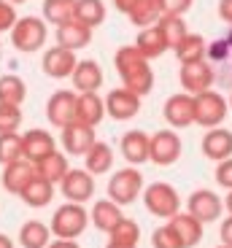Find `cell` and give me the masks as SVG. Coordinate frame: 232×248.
<instances>
[{
  "mask_svg": "<svg viewBox=\"0 0 232 248\" xmlns=\"http://www.w3.org/2000/svg\"><path fill=\"white\" fill-rule=\"evenodd\" d=\"M87 221H89V216L81 205L68 202L57 211L54 221H51V232H54L57 237H62V240H73V237H78L87 230Z\"/></svg>",
  "mask_w": 232,
  "mask_h": 248,
  "instance_id": "cell-4",
  "label": "cell"
},
{
  "mask_svg": "<svg viewBox=\"0 0 232 248\" xmlns=\"http://www.w3.org/2000/svg\"><path fill=\"white\" fill-rule=\"evenodd\" d=\"M14 22H16V11H14V3H8V0H0V32L11 30Z\"/></svg>",
  "mask_w": 232,
  "mask_h": 248,
  "instance_id": "cell-40",
  "label": "cell"
},
{
  "mask_svg": "<svg viewBox=\"0 0 232 248\" xmlns=\"http://www.w3.org/2000/svg\"><path fill=\"white\" fill-rule=\"evenodd\" d=\"M46 116H49L51 124H57V127L70 124L76 119V94L65 92V89L54 92L49 97V103H46Z\"/></svg>",
  "mask_w": 232,
  "mask_h": 248,
  "instance_id": "cell-14",
  "label": "cell"
},
{
  "mask_svg": "<svg viewBox=\"0 0 232 248\" xmlns=\"http://www.w3.org/2000/svg\"><path fill=\"white\" fill-rule=\"evenodd\" d=\"M219 16L232 25V0H221L219 3Z\"/></svg>",
  "mask_w": 232,
  "mask_h": 248,
  "instance_id": "cell-43",
  "label": "cell"
},
{
  "mask_svg": "<svg viewBox=\"0 0 232 248\" xmlns=\"http://www.w3.org/2000/svg\"><path fill=\"white\" fill-rule=\"evenodd\" d=\"M89 41H92V30L81 22H76V19L57 27V46H62V49L78 51L84 46H89Z\"/></svg>",
  "mask_w": 232,
  "mask_h": 248,
  "instance_id": "cell-16",
  "label": "cell"
},
{
  "mask_svg": "<svg viewBox=\"0 0 232 248\" xmlns=\"http://www.w3.org/2000/svg\"><path fill=\"white\" fill-rule=\"evenodd\" d=\"M103 106H106L108 116H113L116 122H127V119H132L140 111V97L124 87H116L108 92V97L103 100Z\"/></svg>",
  "mask_w": 232,
  "mask_h": 248,
  "instance_id": "cell-6",
  "label": "cell"
},
{
  "mask_svg": "<svg viewBox=\"0 0 232 248\" xmlns=\"http://www.w3.org/2000/svg\"><path fill=\"white\" fill-rule=\"evenodd\" d=\"M227 248H230V246H227Z\"/></svg>",
  "mask_w": 232,
  "mask_h": 248,
  "instance_id": "cell-53",
  "label": "cell"
},
{
  "mask_svg": "<svg viewBox=\"0 0 232 248\" xmlns=\"http://www.w3.org/2000/svg\"><path fill=\"white\" fill-rule=\"evenodd\" d=\"M173 221H170V230H173V235H176L178 246L181 248H192L197 240H200V221L192 216H170Z\"/></svg>",
  "mask_w": 232,
  "mask_h": 248,
  "instance_id": "cell-24",
  "label": "cell"
},
{
  "mask_svg": "<svg viewBox=\"0 0 232 248\" xmlns=\"http://www.w3.org/2000/svg\"><path fill=\"white\" fill-rule=\"evenodd\" d=\"M84 156H87V173L100 175V173H106V170H111L113 151H111V146H108V143H97V140H94Z\"/></svg>",
  "mask_w": 232,
  "mask_h": 248,
  "instance_id": "cell-27",
  "label": "cell"
},
{
  "mask_svg": "<svg viewBox=\"0 0 232 248\" xmlns=\"http://www.w3.org/2000/svg\"><path fill=\"white\" fill-rule=\"evenodd\" d=\"M135 49H138L146 60H154V57L165 54L170 46H168V41H165L162 30H159L157 25H151V27H143V30H140L138 41H135Z\"/></svg>",
  "mask_w": 232,
  "mask_h": 248,
  "instance_id": "cell-21",
  "label": "cell"
},
{
  "mask_svg": "<svg viewBox=\"0 0 232 248\" xmlns=\"http://www.w3.org/2000/svg\"><path fill=\"white\" fill-rule=\"evenodd\" d=\"M35 170H38V175L41 178H46L49 184H54V181H60L65 173H68V159H65L62 154H57V151H51L49 156H44V159L35 165Z\"/></svg>",
  "mask_w": 232,
  "mask_h": 248,
  "instance_id": "cell-32",
  "label": "cell"
},
{
  "mask_svg": "<svg viewBox=\"0 0 232 248\" xmlns=\"http://www.w3.org/2000/svg\"><path fill=\"white\" fill-rule=\"evenodd\" d=\"M113 3H116V8H119V11H130V6H132V3H135V0H113Z\"/></svg>",
  "mask_w": 232,
  "mask_h": 248,
  "instance_id": "cell-46",
  "label": "cell"
},
{
  "mask_svg": "<svg viewBox=\"0 0 232 248\" xmlns=\"http://www.w3.org/2000/svg\"><path fill=\"white\" fill-rule=\"evenodd\" d=\"M154 25L162 30V35H165V41H168L170 49L186 35V22H184V16H159Z\"/></svg>",
  "mask_w": 232,
  "mask_h": 248,
  "instance_id": "cell-34",
  "label": "cell"
},
{
  "mask_svg": "<svg viewBox=\"0 0 232 248\" xmlns=\"http://www.w3.org/2000/svg\"><path fill=\"white\" fill-rule=\"evenodd\" d=\"M60 184H62L65 197H68L70 202H78V205L87 202L94 192V178L87 170H68V173L60 178Z\"/></svg>",
  "mask_w": 232,
  "mask_h": 248,
  "instance_id": "cell-10",
  "label": "cell"
},
{
  "mask_svg": "<svg viewBox=\"0 0 232 248\" xmlns=\"http://www.w3.org/2000/svg\"><path fill=\"white\" fill-rule=\"evenodd\" d=\"M0 57H3V44H0Z\"/></svg>",
  "mask_w": 232,
  "mask_h": 248,
  "instance_id": "cell-52",
  "label": "cell"
},
{
  "mask_svg": "<svg viewBox=\"0 0 232 248\" xmlns=\"http://www.w3.org/2000/svg\"><path fill=\"white\" fill-rule=\"evenodd\" d=\"M202 151H205L208 159H227V156H232V132L227 130H208V135L202 138Z\"/></svg>",
  "mask_w": 232,
  "mask_h": 248,
  "instance_id": "cell-20",
  "label": "cell"
},
{
  "mask_svg": "<svg viewBox=\"0 0 232 248\" xmlns=\"http://www.w3.org/2000/svg\"><path fill=\"white\" fill-rule=\"evenodd\" d=\"M51 151H57V149H54V138H51L49 132L30 130L27 135H22V156H27L32 165H38V162L44 159V156H49Z\"/></svg>",
  "mask_w": 232,
  "mask_h": 248,
  "instance_id": "cell-17",
  "label": "cell"
},
{
  "mask_svg": "<svg viewBox=\"0 0 232 248\" xmlns=\"http://www.w3.org/2000/svg\"><path fill=\"white\" fill-rule=\"evenodd\" d=\"M73 87L78 92H97L103 87V70L94 60H81L73 68Z\"/></svg>",
  "mask_w": 232,
  "mask_h": 248,
  "instance_id": "cell-19",
  "label": "cell"
},
{
  "mask_svg": "<svg viewBox=\"0 0 232 248\" xmlns=\"http://www.w3.org/2000/svg\"><path fill=\"white\" fill-rule=\"evenodd\" d=\"M146 208H149L154 216H176L178 213V197L176 189L170 184H151L146 189Z\"/></svg>",
  "mask_w": 232,
  "mask_h": 248,
  "instance_id": "cell-9",
  "label": "cell"
},
{
  "mask_svg": "<svg viewBox=\"0 0 232 248\" xmlns=\"http://www.w3.org/2000/svg\"><path fill=\"white\" fill-rule=\"evenodd\" d=\"M46 248H78V243L76 240H62V237H60V240H54L51 246H46Z\"/></svg>",
  "mask_w": 232,
  "mask_h": 248,
  "instance_id": "cell-45",
  "label": "cell"
},
{
  "mask_svg": "<svg viewBox=\"0 0 232 248\" xmlns=\"http://www.w3.org/2000/svg\"><path fill=\"white\" fill-rule=\"evenodd\" d=\"M178 78H181V87L186 94H200L205 92V89L214 87V68H211V62L208 60H195V62H186V65H181V73H178Z\"/></svg>",
  "mask_w": 232,
  "mask_h": 248,
  "instance_id": "cell-5",
  "label": "cell"
},
{
  "mask_svg": "<svg viewBox=\"0 0 232 248\" xmlns=\"http://www.w3.org/2000/svg\"><path fill=\"white\" fill-rule=\"evenodd\" d=\"M92 143H94V132H92V127H87V124L70 122V124L62 127V146H65L68 154H76V156L87 154Z\"/></svg>",
  "mask_w": 232,
  "mask_h": 248,
  "instance_id": "cell-13",
  "label": "cell"
},
{
  "mask_svg": "<svg viewBox=\"0 0 232 248\" xmlns=\"http://www.w3.org/2000/svg\"><path fill=\"white\" fill-rule=\"evenodd\" d=\"M216 181H219L221 186H227V189H232V156H227V159L219 162V168H216Z\"/></svg>",
  "mask_w": 232,
  "mask_h": 248,
  "instance_id": "cell-42",
  "label": "cell"
},
{
  "mask_svg": "<svg viewBox=\"0 0 232 248\" xmlns=\"http://www.w3.org/2000/svg\"><path fill=\"white\" fill-rule=\"evenodd\" d=\"M92 218H94V227H100L103 232H111L113 227L122 221V213H119V208H116V202H97Z\"/></svg>",
  "mask_w": 232,
  "mask_h": 248,
  "instance_id": "cell-35",
  "label": "cell"
},
{
  "mask_svg": "<svg viewBox=\"0 0 232 248\" xmlns=\"http://www.w3.org/2000/svg\"><path fill=\"white\" fill-rule=\"evenodd\" d=\"M219 213H221V200L216 197L214 192L197 189V192L189 197V216L197 218V221L208 224V221H214Z\"/></svg>",
  "mask_w": 232,
  "mask_h": 248,
  "instance_id": "cell-15",
  "label": "cell"
},
{
  "mask_svg": "<svg viewBox=\"0 0 232 248\" xmlns=\"http://www.w3.org/2000/svg\"><path fill=\"white\" fill-rule=\"evenodd\" d=\"M38 170L32 168L30 162H11V165H6V173H3V184L11 189V192H22L27 184H30V178H35Z\"/></svg>",
  "mask_w": 232,
  "mask_h": 248,
  "instance_id": "cell-25",
  "label": "cell"
},
{
  "mask_svg": "<svg viewBox=\"0 0 232 248\" xmlns=\"http://www.w3.org/2000/svg\"><path fill=\"white\" fill-rule=\"evenodd\" d=\"M22 124V111L19 106H3L0 103V135L3 132H16Z\"/></svg>",
  "mask_w": 232,
  "mask_h": 248,
  "instance_id": "cell-37",
  "label": "cell"
},
{
  "mask_svg": "<svg viewBox=\"0 0 232 248\" xmlns=\"http://www.w3.org/2000/svg\"><path fill=\"white\" fill-rule=\"evenodd\" d=\"M103 116H106V106H103V100L97 97V92H81L76 97V119L73 122L94 127V124H100Z\"/></svg>",
  "mask_w": 232,
  "mask_h": 248,
  "instance_id": "cell-18",
  "label": "cell"
},
{
  "mask_svg": "<svg viewBox=\"0 0 232 248\" xmlns=\"http://www.w3.org/2000/svg\"><path fill=\"white\" fill-rule=\"evenodd\" d=\"M25 97H27V87L19 76L14 73L0 76V103L3 106H22Z\"/></svg>",
  "mask_w": 232,
  "mask_h": 248,
  "instance_id": "cell-26",
  "label": "cell"
},
{
  "mask_svg": "<svg viewBox=\"0 0 232 248\" xmlns=\"http://www.w3.org/2000/svg\"><path fill=\"white\" fill-rule=\"evenodd\" d=\"M108 248H135L132 243H119V240H111V246Z\"/></svg>",
  "mask_w": 232,
  "mask_h": 248,
  "instance_id": "cell-47",
  "label": "cell"
},
{
  "mask_svg": "<svg viewBox=\"0 0 232 248\" xmlns=\"http://www.w3.org/2000/svg\"><path fill=\"white\" fill-rule=\"evenodd\" d=\"M106 3L103 0H76V8H73V19L87 25L89 30L92 27H100L106 22Z\"/></svg>",
  "mask_w": 232,
  "mask_h": 248,
  "instance_id": "cell-22",
  "label": "cell"
},
{
  "mask_svg": "<svg viewBox=\"0 0 232 248\" xmlns=\"http://www.w3.org/2000/svg\"><path fill=\"white\" fill-rule=\"evenodd\" d=\"M173 51L178 54L181 65L195 62V60H205V41H202L200 35H195V32H186V35L173 46Z\"/></svg>",
  "mask_w": 232,
  "mask_h": 248,
  "instance_id": "cell-28",
  "label": "cell"
},
{
  "mask_svg": "<svg viewBox=\"0 0 232 248\" xmlns=\"http://www.w3.org/2000/svg\"><path fill=\"white\" fill-rule=\"evenodd\" d=\"M16 159H22V135L3 132L0 135V165H11Z\"/></svg>",
  "mask_w": 232,
  "mask_h": 248,
  "instance_id": "cell-36",
  "label": "cell"
},
{
  "mask_svg": "<svg viewBox=\"0 0 232 248\" xmlns=\"http://www.w3.org/2000/svg\"><path fill=\"white\" fill-rule=\"evenodd\" d=\"M46 22L38 16H16L11 27V44L16 51H25V54H32V51L44 49L46 44Z\"/></svg>",
  "mask_w": 232,
  "mask_h": 248,
  "instance_id": "cell-2",
  "label": "cell"
},
{
  "mask_svg": "<svg viewBox=\"0 0 232 248\" xmlns=\"http://www.w3.org/2000/svg\"><path fill=\"white\" fill-rule=\"evenodd\" d=\"M227 54H230V44H227L224 38H219V41H211V44L205 46L208 62H221V60H227Z\"/></svg>",
  "mask_w": 232,
  "mask_h": 248,
  "instance_id": "cell-39",
  "label": "cell"
},
{
  "mask_svg": "<svg viewBox=\"0 0 232 248\" xmlns=\"http://www.w3.org/2000/svg\"><path fill=\"white\" fill-rule=\"evenodd\" d=\"M227 106H230V108H232V94H230V103H227Z\"/></svg>",
  "mask_w": 232,
  "mask_h": 248,
  "instance_id": "cell-51",
  "label": "cell"
},
{
  "mask_svg": "<svg viewBox=\"0 0 232 248\" xmlns=\"http://www.w3.org/2000/svg\"><path fill=\"white\" fill-rule=\"evenodd\" d=\"M76 51L62 49V46H51L44 54V73L51 78H68L76 68Z\"/></svg>",
  "mask_w": 232,
  "mask_h": 248,
  "instance_id": "cell-12",
  "label": "cell"
},
{
  "mask_svg": "<svg viewBox=\"0 0 232 248\" xmlns=\"http://www.w3.org/2000/svg\"><path fill=\"white\" fill-rule=\"evenodd\" d=\"M51 240V232L46 224L41 221H27L25 227H22V232H19V243L25 248H46Z\"/></svg>",
  "mask_w": 232,
  "mask_h": 248,
  "instance_id": "cell-31",
  "label": "cell"
},
{
  "mask_svg": "<svg viewBox=\"0 0 232 248\" xmlns=\"http://www.w3.org/2000/svg\"><path fill=\"white\" fill-rule=\"evenodd\" d=\"M154 248H181V246H178L173 230H170V227H165V230L154 232Z\"/></svg>",
  "mask_w": 232,
  "mask_h": 248,
  "instance_id": "cell-41",
  "label": "cell"
},
{
  "mask_svg": "<svg viewBox=\"0 0 232 248\" xmlns=\"http://www.w3.org/2000/svg\"><path fill=\"white\" fill-rule=\"evenodd\" d=\"M221 237H224V243L232 248V216L227 218V221H224V227H221Z\"/></svg>",
  "mask_w": 232,
  "mask_h": 248,
  "instance_id": "cell-44",
  "label": "cell"
},
{
  "mask_svg": "<svg viewBox=\"0 0 232 248\" xmlns=\"http://www.w3.org/2000/svg\"><path fill=\"white\" fill-rule=\"evenodd\" d=\"M73 8L76 0H44V19L60 27L73 19Z\"/></svg>",
  "mask_w": 232,
  "mask_h": 248,
  "instance_id": "cell-33",
  "label": "cell"
},
{
  "mask_svg": "<svg viewBox=\"0 0 232 248\" xmlns=\"http://www.w3.org/2000/svg\"><path fill=\"white\" fill-rule=\"evenodd\" d=\"M181 156V140L173 130H159L149 138V159L157 165H173Z\"/></svg>",
  "mask_w": 232,
  "mask_h": 248,
  "instance_id": "cell-8",
  "label": "cell"
},
{
  "mask_svg": "<svg viewBox=\"0 0 232 248\" xmlns=\"http://www.w3.org/2000/svg\"><path fill=\"white\" fill-rule=\"evenodd\" d=\"M227 111H230L227 100L214 89L195 94V124H200V127H219L224 122Z\"/></svg>",
  "mask_w": 232,
  "mask_h": 248,
  "instance_id": "cell-3",
  "label": "cell"
},
{
  "mask_svg": "<svg viewBox=\"0 0 232 248\" xmlns=\"http://www.w3.org/2000/svg\"><path fill=\"white\" fill-rule=\"evenodd\" d=\"M227 208H230V213H232V194L227 197Z\"/></svg>",
  "mask_w": 232,
  "mask_h": 248,
  "instance_id": "cell-49",
  "label": "cell"
},
{
  "mask_svg": "<svg viewBox=\"0 0 232 248\" xmlns=\"http://www.w3.org/2000/svg\"><path fill=\"white\" fill-rule=\"evenodd\" d=\"M127 16H130V22L135 27H151L162 14H159L157 0H135L130 6V11H127Z\"/></svg>",
  "mask_w": 232,
  "mask_h": 248,
  "instance_id": "cell-29",
  "label": "cell"
},
{
  "mask_svg": "<svg viewBox=\"0 0 232 248\" xmlns=\"http://www.w3.org/2000/svg\"><path fill=\"white\" fill-rule=\"evenodd\" d=\"M0 248H14V243H11V240H8V237H6V235H0Z\"/></svg>",
  "mask_w": 232,
  "mask_h": 248,
  "instance_id": "cell-48",
  "label": "cell"
},
{
  "mask_svg": "<svg viewBox=\"0 0 232 248\" xmlns=\"http://www.w3.org/2000/svg\"><path fill=\"white\" fill-rule=\"evenodd\" d=\"M116 62V70H119V78H122V87L135 92L138 97L151 92L154 87V73H151V65L143 54H140L135 46H122L113 57Z\"/></svg>",
  "mask_w": 232,
  "mask_h": 248,
  "instance_id": "cell-1",
  "label": "cell"
},
{
  "mask_svg": "<svg viewBox=\"0 0 232 248\" xmlns=\"http://www.w3.org/2000/svg\"><path fill=\"white\" fill-rule=\"evenodd\" d=\"M8 3H25V0H8Z\"/></svg>",
  "mask_w": 232,
  "mask_h": 248,
  "instance_id": "cell-50",
  "label": "cell"
},
{
  "mask_svg": "<svg viewBox=\"0 0 232 248\" xmlns=\"http://www.w3.org/2000/svg\"><path fill=\"white\" fill-rule=\"evenodd\" d=\"M122 154L127 162L132 165H140V162L149 159V135L140 130H132L122 138Z\"/></svg>",
  "mask_w": 232,
  "mask_h": 248,
  "instance_id": "cell-23",
  "label": "cell"
},
{
  "mask_svg": "<svg viewBox=\"0 0 232 248\" xmlns=\"http://www.w3.org/2000/svg\"><path fill=\"white\" fill-rule=\"evenodd\" d=\"M140 186H143V178H140L138 170H119V173L111 178V184H108V194H111V202L116 205H127L132 202V200L138 197Z\"/></svg>",
  "mask_w": 232,
  "mask_h": 248,
  "instance_id": "cell-7",
  "label": "cell"
},
{
  "mask_svg": "<svg viewBox=\"0 0 232 248\" xmlns=\"http://www.w3.org/2000/svg\"><path fill=\"white\" fill-rule=\"evenodd\" d=\"M192 3H195V0H157L162 16H184V14L192 8Z\"/></svg>",
  "mask_w": 232,
  "mask_h": 248,
  "instance_id": "cell-38",
  "label": "cell"
},
{
  "mask_svg": "<svg viewBox=\"0 0 232 248\" xmlns=\"http://www.w3.org/2000/svg\"><path fill=\"white\" fill-rule=\"evenodd\" d=\"M165 119L173 127H189V124H195V97L186 92L173 94L165 103Z\"/></svg>",
  "mask_w": 232,
  "mask_h": 248,
  "instance_id": "cell-11",
  "label": "cell"
},
{
  "mask_svg": "<svg viewBox=\"0 0 232 248\" xmlns=\"http://www.w3.org/2000/svg\"><path fill=\"white\" fill-rule=\"evenodd\" d=\"M19 194H22V200H25L27 205H32V208H44V205L51 200V184L35 173V178H30V184H27Z\"/></svg>",
  "mask_w": 232,
  "mask_h": 248,
  "instance_id": "cell-30",
  "label": "cell"
}]
</instances>
